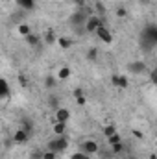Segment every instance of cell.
Returning a JSON list of instances; mask_svg holds the SVG:
<instances>
[{"label":"cell","instance_id":"obj_15","mask_svg":"<svg viewBox=\"0 0 157 159\" xmlns=\"http://www.w3.org/2000/svg\"><path fill=\"white\" fill-rule=\"evenodd\" d=\"M70 78V69L69 67H61L59 69V72H57V80L59 81H65V80Z\"/></svg>","mask_w":157,"mask_h":159},{"label":"cell","instance_id":"obj_32","mask_svg":"<svg viewBox=\"0 0 157 159\" xmlns=\"http://www.w3.org/2000/svg\"><path fill=\"white\" fill-rule=\"evenodd\" d=\"M150 81H152V83H155V81H157V70H155V69L150 72Z\"/></svg>","mask_w":157,"mask_h":159},{"label":"cell","instance_id":"obj_2","mask_svg":"<svg viewBox=\"0 0 157 159\" xmlns=\"http://www.w3.org/2000/svg\"><path fill=\"white\" fill-rule=\"evenodd\" d=\"M48 150L56 152V154H63L67 148H69V137L65 135H56V139H50L48 144H46Z\"/></svg>","mask_w":157,"mask_h":159},{"label":"cell","instance_id":"obj_31","mask_svg":"<svg viewBox=\"0 0 157 159\" xmlns=\"http://www.w3.org/2000/svg\"><path fill=\"white\" fill-rule=\"evenodd\" d=\"M96 11L100 13L98 17H102V15H104V11H105V9H104V4H100V2H98V4H96Z\"/></svg>","mask_w":157,"mask_h":159},{"label":"cell","instance_id":"obj_20","mask_svg":"<svg viewBox=\"0 0 157 159\" xmlns=\"http://www.w3.org/2000/svg\"><path fill=\"white\" fill-rule=\"evenodd\" d=\"M87 59L89 61H98V48H89V52H87Z\"/></svg>","mask_w":157,"mask_h":159},{"label":"cell","instance_id":"obj_30","mask_svg":"<svg viewBox=\"0 0 157 159\" xmlns=\"http://www.w3.org/2000/svg\"><path fill=\"white\" fill-rule=\"evenodd\" d=\"M32 159H43V152H39V150H34V152H32Z\"/></svg>","mask_w":157,"mask_h":159},{"label":"cell","instance_id":"obj_22","mask_svg":"<svg viewBox=\"0 0 157 159\" xmlns=\"http://www.w3.org/2000/svg\"><path fill=\"white\" fill-rule=\"evenodd\" d=\"M44 85H46L48 89H54V87L57 85V78H54V76H46V78H44Z\"/></svg>","mask_w":157,"mask_h":159},{"label":"cell","instance_id":"obj_21","mask_svg":"<svg viewBox=\"0 0 157 159\" xmlns=\"http://www.w3.org/2000/svg\"><path fill=\"white\" fill-rule=\"evenodd\" d=\"M122 152H124V144H122V143L111 144V154H113V156H120Z\"/></svg>","mask_w":157,"mask_h":159},{"label":"cell","instance_id":"obj_11","mask_svg":"<svg viewBox=\"0 0 157 159\" xmlns=\"http://www.w3.org/2000/svg\"><path fill=\"white\" fill-rule=\"evenodd\" d=\"M9 94H11L9 83H7L4 78H0V100H4V98H9Z\"/></svg>","mask_w":157,"mask_h":159},{"label":"cell","instance_id":"obj_1","mask_svg":"<svg viewBox=\"0 0 157 159\" xmlns=\"http://www.w3.org/2000/svg\"><path fill=\"white\" fill-rule=\"evenodd\" d=\"M139 44L144 52H152L157 46V26L154 22L144 26V30L139 35Z\"/></svg>","mask_w":157,"mask_h":159},{"label":"cell","instance_id":"obj_19","mask_svg":"<svg viewBox=\"0 0 157 159\" xmlns=\"http://www.w3.org/2000/svg\"><path fill=\"white\" fill-rule=\"evenodd\" d=\"M113 133H117V126L115 124H105L104 126V135L105 137H111Z\"/></svg>","mask_w":157,"mask_h":159},{"label":"cell","instance_id":"obj_13","mask_svg":"<svg viewBox=\"0 0 157 159\" xmlns=\"http://www.w3.org/2000/svg\"><path fill=\"white\" fill-rule=\"evenodd\" d=\"M67 133V122H56L54 124V135H65Z\"/></svg>","mask_w":157,"mask_h":159},{"label":"cell","instance_id":"obj_9","mask_svg":"<svg viewBox=\"0 0 157 159\" xmlns=\"http://www.w3.org/2000/svg\"><path fill=\"white\" fill-rule=\"evenodd\" d=\"M70 119V111L67 107H57L56 109V117H54V122H69Z\"/></svg>","mask_w":157,"mask_h":159},{"label":"cell","instance_id":"obj_26","mask_svg":"<svg viewBox=\"0 0 157 159\" xmlns=\"http://www.w3.org/2000/svg\"><path fill=\"white\" fill-rule=\"evenodd\" d=\"M43 159H57V154L52 150H46V152H43Z\"/></svg>","mask_w":157,"mask_h":159},{"label":"cell","instance_id":"obj_23","mask_svg":"<svg viewBox=\"0 0 157 159\" xmlns=\"http://www.w3.org/2000/svg\"><path fill=\"white\" fill-rule=\"evenodd\" d=\"M98 156H100V159H113L115 157V156L111 154V150H102V148L98 150Z\"/></svg>","mask_w":157,"mask_h":159},{"label":"cell","instance_id":"obj_35","mask_svg":"<svg viewBox=\"0 0 157 159\" xmlns=\"http://www.w3.org/2000/svg\"><path fill=\"white\" fill-rule=\"evenodd\" d=\"M133 135H135V137H137V139H142V133H141V131H139V129H133Z\"/></svg>","mask_w":157,"mask_h":159},{"label":"cell","instance_id":"obj_24","mask_svg":"<svg viewBox=\"0 0 157 159\" xmlns=\"http://www.w3.org/2000/svg\"><path fill=\"white\" fill-rule=\"evenodd\" d=\"M107 143H109V146H111V144H117V143H122V137H120L118 133H113L111 137H107Z\"/></svg>","mask_w":157,"mask_h":159},{"label":"cell","instance_id":"obj_28","mask_svg":"<svg viewBox=\"0 0 157 159\" xmlns=\"http://www.w3.org/2000/svg\"><path fill=\"white\" fill-rule=\"evenodd\" d=\"M117 17H120V19L128 17V9L126 7H117Z\"/></svg>","mask_w":157,"mask_h":159},{"label":"cell","instance_id":"obj_10","mask_svg":"<svg viewBox=\"0 0 157 159\" xmlns=\"http://www.w3.org/2000/svg\"><path fill=\"white\" fill-rule=\"evenodd\" d=\"M28 139H30V135H28L24 129H17V131L13 133V143H15V144H24Z\"/></svg>","mask_w":157,"mask_h":159},{"label":"cell","instance_id":"obj_8","mask_svg":"<svg viewBox=\"0 0 157 159\" xmlns=\"http://www.w3.org/2000/svg\"><path fill=\"white\" fill-rule=\"evenodd\" d=\"M128 70L131 74H142L146 70V63L144 61H131V63H128Z\"/></svg>","mask_w":157,"mask_h":159},{"label":"cell","instance_id":"obj_36","mask_svg":"<svg viewBox=\"0 0 157 159\" xmlns=\"http://www.w3.org/2000/svg\"><path fill=\"white\" fill-rule=\"evenodd\" d=\"M74 2H76L78 6H85V0H74Z\"/></svg>","mask_w":157,"mask_h":159},{"label":"cell","instance_id":"obj_33","mask_svg":"<svg viewBox=\"0 0 157 159\" xmlns=\"http://www.w3.org/2000/svg\"><path fill=\"white\" fill-rule=\"evenodd\" d=\"M78 96H85V93H83V89H74V98H78Z\"/></svg>","mask_w":157,"mask_h":159},{"label":"cell","instance_id":"obj_29","mask_svg":"<svg viewBox=\"0 0 157 159\" xmlns=\"http://www.w3.org/2000/svg\"><path fill=\"white\" fill-rule=\"evenodd\" d=\"M19 83H20L22 87H26V85H28V78H26L24 74H20V76H19Z\"/></svg>","mask_w":157,"mask_h":159},{"label":"cell","instance_id":"obj_18","mask_svg":"<svg viewBox=\"0 0 157 159\" xmlns=\"http://www.w3.org/2000/svg\"><path fill=\"white\" fill-rule=\"evenodd\" d=\"M20 129H24L28 135H32V131H34V122H32L30 119H24L22 120V128H20Z\"/></svg>","mask_w":157,"mask_h":159},{"label":"cell","instance_id":"obj_37","mask_svg":"<svg viewBox=\"0 0 157 159\" xmlns=\"http://www.w3.org/2000/svg\"><path fill=\"white\" fill-rule=\"evenodd\" d=\"M139 2H141L142 6H148V4H150V0H139Z\"/></svg>","mask_w":157,"mask_h":159},{"label":"cell","instance_id":"obj_38","mask_svg":"<svg viewBox=\"0 0 157 159\" xmlns=\"http://www.w3.org/2000/svg\"><path fill=\"white\" fill-rule=\"evenodd\" d=\"M126 159H137V157H135V156H131V154H128V157H126Z\"/></svg>","mask_w":157,"mask_h":159},{"label":"cell","instance_id":"obj_25","mask_svg":"<svg viewBox=\"0 0 157 159\" xmlns=\"http://www.w3.org/2000/svg\"><path fill=\"white\" fill-rule=\"evenodd\" d=\"M19 34L26 37L28 34H32V30H30V26H28V24H20V26H19Z\"/></svg>","mask_w":157,"mask_h":159},{"label":"cell","instance_id":"obj_6","mask_svg":"<svg viewBox=\"0 0 157 159\" xmlns=\"http://www.w3.org/2000/svg\"><path fill=\"white\" fill-rule=\"evenodd\" d=\"M94 34L98 35V39H100V41H104L105 44H111V43H113V34H111V30H109V28H107L105 24L98 26Z\"/></svg>","mask_w":157,"mask_h":159},{"label":"cell","instance_id":"obj_3","mask_svg":"<svg viewBox=\"0 0 157 159\" xmlns=\"http://www.w3.org/2000/svg\"><path fill=\"white\" fill-rule=\"evenodd\" d=\"M85 20H87V15H85L83 9H78L76 13H72V15L69 17V24H70L72 28H76V32H83Z\"/></svg>","mask_w":157,"mask_h":159},{"label":"cell","instance_id":"obj_34","mask_svg":"<svg viewBox=\"0 0 157 159\" xmlns=\"http://www.w3.org/2000/svg\"><path fill=\"white\" fill-rule=\"evenodd\" d=\"M76 104L78 106H85V96H78L76 98Z\"/></svg>","mask_w":157,"mask_h":159},{"label":"cell","instance_id":"obj_39","mask_svg":"<svg viewBox=\"0 0 157 159\" xmlns=\"http://www.w3.org/2000/svg\"><path fill=\"white\" fill-rule=\"evenodd\" d=\"M15 2H17V0H15Z\"/></svg>","mask_w":157,"mask_h":159},{"label":"cell","instance_id":"obj_16","mask_svg":"<svg viewBox=\"0 0 157 159\" xmlns=\"http://www.w3.org/2000/svg\"><path fill=\"white\" fill-rule=\"evenodd\" d=\"M57 44H59L61 50H69L72 46V41L69 39V37H57Z\"/></svg>","mask_w":157,"mask_h":159},{"label":"cell","instance_id":"obj_5","mask_svg":"<svg viewBox=\"0 0 157 159\" xmlns=\"http://www.w3.org/2000/svg\"><path fill=\"white\" fill-rule=\"evenodd\" d=\"M98 150H100V144L92 139H87V141L81 143V152L87 154V156H94V154H98Z\"/></svg>","mask_w":157,"mask_h":159},{"label":"cell","instance_id":"obj_17","mask_svg":"<svg viewBox=\"0 0 157 159\" xmlns=\"http://www.w3.org/2000/svg\"><path fill=\"white\" fill-rule=\"evenodd\" d=\"M44 41H46V44H54L57 37H56V32L54 30H46V34H44Z\"/></svg>","mask_w":157,"mask_h":159},{"label":"cell","instance_id":"obj_12","mask_svg":"<svg viewBox=\"0 0 157 159\" xmlns=\"http://www.w3.org/2000/svg\"><path fill=\"white\" fill-rule=\"evenodd\" d=\"M24 39H26V43H28L30 46L35 48V46H39V43H41V35H37V34H28Z\"/></svg>","mask_w":157,"mask_h":159},{"label":"cell","instance_id":"obj_7","mask_svg":"<svg viewBox=\"0 0 157 159\" xmlns=\"http://www.w3.org/2000/svg\"><path fill=\"white\" fill-rule=\"evenodd\" d=\"M111 83H113V87H118V89H128L129 80H128V76H124V74H113L111 76Z\"/></svg>","mask_w":157,"mask_h":159},{"label":"cell","instance_id":"obj_14","mask_svg":"<svg viewBox=\"0 0 157 159\" xmlns=\"http://www.w3.org/2000/svg\"><path fill=\"white\" fill-rule=\"evenodd\" d=\"M17 4H19L22 9H26V11H32V9L35 7V0H17Z\"/></svg>","mask_w":157,"mask_h":159},{"label":"cell","instance_id":"obj_4","mask_svg":"<svg viewBox=\"0 0 157 159\" xmlns=\"http://www.w3.org/2000/svg\"><path fill=\"white\" fill-rule=\"evenodd\" d=\"M102 24H104V17L91 15V17H87L85 24H83V30H85V32H89V34H94V32H96V28H98V26H102Z\"/></svg>","mask_w":157,"mask_h":159},{"label":"cell","instance_id":"obj_27","mask_svg":"<svg viewBox=\"0 0 157 159\" xmlns=\"http://www.w3.org/2000/svg\"><path fill=\"white\" fill-rule=\"evenodd\" d=\"M69 159H91V156H87V154H83V152H76V154H72Z\"/></svg>","mask_w":157,"mask_h":159}]
</instances>
